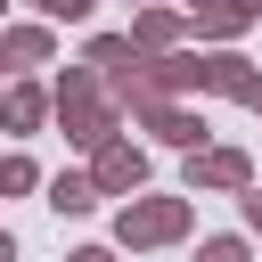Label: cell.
Listing matches in <instances>:
<instances>
[{
	"label": "cell",
	"instance_id": "cell-1",
	"mask_svg": "<svg viewBox=\"0 0 262 262\" xmlns=\"http://www.w3.org/2000/svg\"><path fill=\"white\" fill-rule=\"evenodd\" d=\"M49 98H57V131H66L74 147H98V139L123 131V106H115V90H106V74H98L90 57L66 66V74L49 82Z\"/></svg>",
	"mask_w": 262,
	"mask_h": 262
},
{
	"label": "cell",
	"instance_id": "cell-2",
	"mask_svg": "<svg viewBox=\"0 0 262 262\" xmlns=\"http://www.w3.org/2000/svg\"><path fill=\"white\" fill-rule=\"evenodd\" d=\"M196 229V188H180V196H123L115 205V246L123 254H147V246H180Z\"/></svg>",
	"mask_w": 262,
	"mask_h": 262
},
{
	"label": "cell",
	"instance_id": "cell-3",
	"mask_svg": "<svg viewBox=\"0 0 262 262\" xmlns=\"http://www.w3.org/2000/svg\"><path fill=\"white\" fill-rule=\"evenodd\" d=\"M246 180H254V156H246V147H213V139H205V147H188L180 188H196V196H237Z\"/></svg>",
	"mask_w": 262,
	"mask_h": 262
},
{
	"label": "cell",
	"instance_id": "cell-4",
	"mask_svg": "<svg viewBox=\"0 0 262 262\" xmlns=\"http://www.w3.org/2000/svg\"><path fill=\"white\" fill-rule=\"evenodd\" d=\"M90 180H98L106 196H139V188H147V147H131L123 131L98 139V147H90Z\"/></svg>",
	"mask_w": 262,
	"mask_h": 262
},
{
	"label": "cell",
	"instance_id": "cell-5",
	"mask_svg": "<svg viewBox=\"0 0 262 262\" xmlns=\"http://www.w3.org/2000/svg\"><path fill=\"white\" fill-rule=\"evenodd\" d=\"M49 115H57V98H49V90H41L33 74H25V82H0V131L33 139V131L49 123Z\"/></svg>",
	"mask_w": 262,
	"mask_h": 262
},
{
	"label": "cell",
	"instance_id": "cell-6",
	"mask_svg": "<svg viewBox=\"0 0 262 262\" xmlns=\"http://www.w3.org/2000/svg\"><path fill=\"white\" fill-rule=\"evenodd\" d=\"M131 123H139V131H156V139H164V147H180V156H188V147H205V115H196V106H180V98H156V106H139Z\"/></svg>",
	"mask_w": 262,
	"mask_h": 262
},
{
	"label": "cell",
	"instance_id": "cell-7",
	"mask_svg": "<svg viewBox=\"0 0 262 262\" xmlns=\"http://www.w3.org/2000/svg\"><path fill=\"white\" fill-rule=\"evenodd\" d=\"M49 57H57V25H49V16H33V25H0V66L33 74V66H49Z\"/></svg>",
	"mask_w": 262,
	"mask_h": 262
},
{
	"label": "cell",
	"instance_id": "cell-8",
	"mask_svg": "<svg viewBox=\"0 0 262 262\" xmlns=\"http://www.w3.org/2000/svg\"><path fill=\"white\" fill-rule=\"evenodd\" d=\"M188 25H196L188 8H156V0H139V16H131V41H139L147 57H164V49H180V41H188Z\"/></svg>",
	"mask_w": 262,
	"mask_h": 262
},
{
	"label": "cell",
	"instance_id": "cell-9",
	"mask_svg": "<svg viewBox=\"0 0 262 262\" xmlns=\"http://www.w3.org/2000/svg\"><path fill=\"white\" fill-rule=\"evenodd\" d=\"M98 196H106V188H98L90 172H49V196H41V205H49L57 221H82V213H98Z\"/></svg>",
	"mask_w": 262,
	"mask_h": 262
},
{
	"label": "cell",
	"instance_id": "cell-10",
	"mask_svg": "<svg viewBox=\"0 0 262 262\" xmlns=\"http://www.w3.org/2000/svg\"><path fill=\"white\" fill-rule=\"evenodd\" d=\"M254 25V0H213V8H196V41H237Z\"/></svg>",
	"mask_w": 262,
	"mask_h": 262
},
{
	"label": "cell",
	"instance_id": "cell-11",
	"mask_svg": "<svg viewBox=\"0 0 262 262\" xmlns=\"http://www.w3.org/2000/svg\"><path fill=\"white\" fill-rule=\"evenodd\" d=\"M82 57H90L98 74H115V66H131V57H139V41H131V33H90V41H82Z\"/></svg>",
	"mask_w": 262,
	"mask_h": 262
},
{
	"label": "cell",
	"instance_id": "cell-12",
	"mask_svg": "<svg viewBox=\"0 0 262 262\" xmlns=\"http://www.w3.org/2000/svg\"><path fill=\"white\" fill-rule=\"evenodd\" d=\"M33 188H49L41 164H33V156H0V196H33Z\"/></svg>",
	"mask_w": 262,
	"mask_h": 262
},
{
	"label": "cell",
	"instance_id": "cell-13",
	"mask_svg": "<svg viewBox=\"0 0 262 262\" xmlns=\"http://www.w3.org/2000/svg\"><path fill=\"white\" fill-rule=\"evenodd\" d=\"M196 262H254V246H246V229L237 237H196Z\"/></svg>",
	"mask_w": 262,
	"mask_h": 262
},
{
	"label": "cell",
	"instance_id": "cell-14",
	"mask_svg": "<svg viewBox=\"0 0 262 262\" xmlns=\"http://www.w3.org/2000/svg\"><path fill=\"white\" fill-rule=\"evenodd\" d=\"M33 8H41L49 25H90V8H98V0H33Z\"/></svg>",
	"mask_w": 262,
	"mask_h": 262
},
{
	"label": "cell",
	"instance_id": "cell-15",
	"mask_svg": "<svg viewBox=\"0 0 262 262\" xmlns=\"http://www.w3.org/2000/svg\"><path fill=\"white\" fill-rule=\"evenodd\" d=\"M237 221H246V237H262V188H254V180L237 188Z\"/></svg>",
	"mask_w": 262,
	"mask_h": 262
},
{
	"label": "cell",
	"instance_id": "cell-16",
	"mask_svg": "<svg viewBox=\"0 0 262 262\" xmlns=\"http://www.w3.org/2000/svg\"><path fill=\"white\" fill-rule=\"evenodd\" d=\"M237 106H246V115H262V66L246 74V90H237Z\"/></svg>",
	"mask_w": 262,
	"mask_h": 262
},
{
	"label": "cell",
	"instance_id": "cell-17",
	"mask_svg": "<svg viewBox=\"0 0 262 262\" xmlns=\"http://www.w3.org/2000/svg\"><path fill=\"white\" fill-rule=\"evenodd\" d=\"M66 262H123V246H74Z\"/></svg>",
	"mask_w": 262,
	"mask_h": 262
},
{
	"label": "cell",
	"instance_id": "cell-18",
	"mask_svg": "<svg viewBox=\"0 0 262 262\" xmlns=\"http://www.w3.org/2000/svg\"><path fill=\"white\" fill-rule=\"evenodd\" d=\"M0 262H16V237H8V229H0Z\"/></svg>",
	"mask_w": 262,
	"mask_h": 262
},
{
	"label": "cell",
	"instance_id": "cell-19",
	"mask_svg": "<svg viewBox=\"0 0 262 262\" xmlns=\"http://www.w3.org/2000/svg\"><path fill=\"white\" fill-rule=\"evenodd\" d=\"M180 8H188V16H196V8H213V0H180Z\"/></svg>",
	"mask_w": 262,
	"mask_h": 262
},
{
	"label": "cell",
	"instance_id": "cell-20",
	"mask_svg": "<svg viewBox=\"0 0 262 262\" xmlns=\"http://www.w3.org/2000/svg\"><path fill=\"white\" fill-rule=\"evenodd\" d=\"M254 16H262V0H254Z\"/></svg>",
	"mask_w": 262,
	"mask_h": 262
},
{
	"label": "cell",
	"instance_id": "cell-21",
	"mask_svg": "<svg viewBox=\"0 0 262 262\" xmlns=\"http://www.w3.org/2000/svg\"><path fill=\"white\" fill-rule=\"evenodd\" d=\"M0 8H8V0H0Z\"/></svg>",
	"mask_w": 262,
	"mask_h": 262
}]
</instances>
